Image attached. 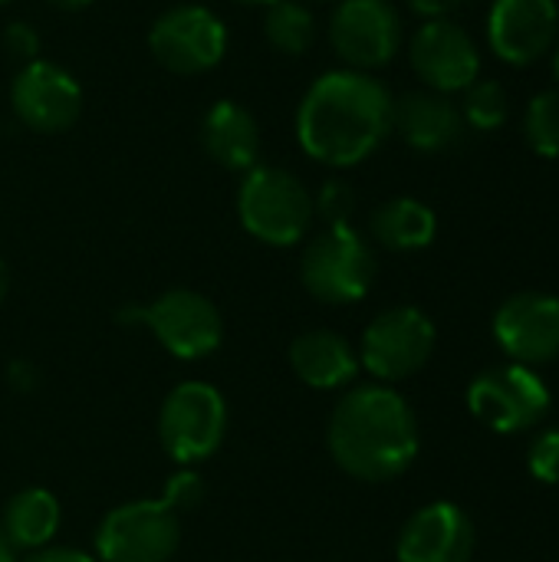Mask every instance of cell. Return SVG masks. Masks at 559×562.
<instances>
[{
  "label": "cell",
  "instance_id": "6da1fadb",
  "mask_svg": "<svg viewBox=\"0 0 559 562\" xmlns=\"http://www.w3.org/2000/svg\"><path fill=\"white\" fill-rule=\"evenodd\" d=\"M395 125V95L359 69L323 72L297 105L300 148L329 168H353L379 151Z\"/></svg>",
  "mask_w": 559,
  "mask_h": 562
},
{
  "label": "cell",
  "instance_id": "7a4b0ae2",
  "mask_svg": "<svg viewBox=\"0 0 559 562\" xmlns=\"http://www.w3.org/2000/svg\"><path fill=\"white\" fill-rule=\"evenodd\" d=\"M326 445L333 461L356 481L385 484L402 477L418 458V418L389 385L349 389L333 408Z\"/></svg>",
  "mask_w": 559,
  "mask_h": 562
},
{
  "label": "cell",
  "instance_id": "3957f363",
  "mask_svg": "<svg viewBox=\"0 0 559 562\" xmlns=\"http://www.w3.org/2000/svg\"><path fill=\"white\" fill-rule=\"evenodd\" d=\"M237 217L244 231L267 247H293L306 237L316 207L306 184L277 165H254L244 171L237 191Z\"/></svg>",
  "mask_w": 559,
  "mask_h": 562
},
{
  "label": "cell",
  "instance_id": "277c9868",
  "mask_svg": "<svg viewBox=\"0 0 559 562\" xmlns=\"http://www.w3.org/2000/svg\"><path fill=\"white\" fill-rule=\"evenodd\" d=\"M376 254L353 224L323 227L303 250L300 277L313 300L346 306L366 300L376 283Z\"/></svg>",
  "mask_w": 559,
  "mask_h": 562
},
{
  "label": "cell",
  "instance_id": "5b68a950",
  "mask_svg": "<svg viewBox=\"0 0 559 562\" xmlns=\"http://www.w3.org/2000/svg\"><path fill=\"white\" fill-rule=\"evenodd\" d=\"M122 323H142L175 359L198 362L211 352H217L224 339V323L217 306L194 293V290H165L148 306H128L119 316Z\"/></svg>",
  "mask_w": 559,
  "mask_h": 562
},
{
  "label": "cell",
  "instance_id": "8992f818",
  "mask_svg": "<svg viewBox=\"0 0 559 562\" xmlns=\"http://www.w3.org/2000/svg\"><path fill=\"white\" fill-rule=\"evenodd\" d=\"M227 435V405L214 385L181 382L168 392L158 415V441L181 468L214 458Z\"/></svg>",
  "mask_w": 559,
  "mask_h": 562
},
{
  "label": "cell",
  "instance_id": "52a82bcc",
  "mask_svg": "<svg viewBox=\"0 0 559 562\" xmlns=\"http://www.w3.org/2000/svg\"><path fill=\"white\" fill-rule=\"evenodd\" d=\"M550 389L537 375V369L527 366H494L484 369L471 385H468V408L471 415L497 431V435H517V431H534L550 412Z\"/></svg>",
  "mask_w": 559,
  "mask_h": 562
},
{
  "label": "cell",
  "instance_id": "ba28073f",
  "mask_svg": "<svg viewBox=\"0 0 559 562\" xmlns=\"http://www.w3.org/2000/svg\"><path fill=\"white\" fill-rule=\"evenodd\" d=\"M435 339V323L418 306H392L366 326L359 366L382 385L405 382L428 366Z\"/></svg>",
  "mask_w": 559,
  "mask_h": 562
},
{
  "label": "cell",
  "instance_id": "9c48e42d",
  "mask_svg": "<svg viewBox=\"0 0 559 562\" xmlns=\"http://www.w3.org/2000/svg\"><path fill=\"white\" fill-rule=\"evenodd\" d=\"M178 543L181 520L165 497L122 504L96 530V553L102 562H168Z\"/></svg>",
  "mask_w": 559,
  "mask_h": 562
},
{
  "label": "cell",
  "instance_id": "30bf717a",
  "mask_svg": "<svg viewBox=\"0 0 559 562\" xmlns=\"http://www.w3.org/2000/svg\"><path fill=\"white\" fill-rule=\"evenodd\" d=\"M148 49L168 72L198 76L224 59L227 26L201 3H178L152 23Z\"/></svg>",
  "mask_w": 559,
  "mask_h": 562
},
{
  "label": "cell",
  "instance_id": "8fae6325",
  "mask_svg": "<svg viewBox=\"0 0 559 562\" xmlns=\"http://www.w3.org/2000/svg\"><path fill=\"white\" fill-rule=\"evenodd\" d=\"M405 40L402 13L392 0H339L329 20V43L346 69L372 72L389 66Z\"/></svg>",
  "mask_w": 559,
  "mask_h": 562
},
{
  "label": "cell",
  "instance_id": "7c38bea8",
  "mask_svg": "<svg viewBox=\"0 0 559 562\" xmlns=\"http://www.w3.org/2000/svg\"><path fill=\"white\" fill-rule=\"evenodd\" d=\"M409 59L425 89L441 95L465 92L481 76V49L451 16L425 20L412 36Z\"/></svg>",
  "mask_w": 559,
  "mask_h": 562
},
{
  "label": "cell",
  "instance_id": "4fadbf2b",
  "mask_svg": "<svg viewBox=\"0 0 559 562\" xmlns=\"http://www.w3.org/2000/svg\"><path fill=\"white\" fill-rule=\"evenodd\" d=\"M10 105L26 128L53 135L76 125L82 112V89L59 63L30 59L10 82Z\"/></svg>",
  "mask_w": 559,
  "mask_h": 562
},
{
  "label": "cell",
  "instance_id": "5bb4252c",
  "mask_svg": "<svg viewBox=\"0 0 559 562\" xmlns=\"http://www.w3.org/2000/svg\"><path fill=\"white\" fill-rule=\"evenodd\" d=\"M494 339L511 362L540 369L559 359V296L524 290L494 313Z\"/></svg>",
  "mask_w": 559,
  "mask_h": 562
},
{
  "label": "cell",
  "instance_id": "9a60e30c",
  "mask_svg": "<svg viewBox=\"0 0 559 562\" xmlns=\"http://www.w3.org/2000/svg\"><path fill=\"white\" fill-rule=\"evenodd\" d=\"M557 36V0H491L488 43L507 66H534L554 53Z\"/></svg>",
  "mask_w": 559,
  "mask_h": 562
},
{
  "label": "cell",
  "instance_id": "2e32d148",
  "mask_svg": "<svg viewBox=\"0 0 559 562\" xmlns=\"http://www.w3.org/2000/svg\"><path fill=\"white\" fill-rule=\"evenodd\" d=\"M474 547L478 533L471 517L451 501H435L409 517L395 557L399 562H471Z\"/></svg>",
  "mask_w": 559,
  "mask_h": 562
},
{
  "label": "cell",
  "instance_id": "e0dca14e",
  "mask_svg": "<svg viewBox=\"0 0 559 562\" xmlns=\"http://www.w3.org/2000/svg\"><path fill=\"white\" fill-rule=\"evenodd\" d=\"M290 366L297 379L310 389L333 392L353 385L359 375V352L353 342L333 329H310L290 342Z\"/></svg>",
  "mask_w": 559,
  "mask_h": 562
},
{
  "label": "cell",
  "instance_id": "ac0fdd59",
  "mask_svg": "<svg viewBox=\"0 0 559 562\" xmlns=\"http://www.w3.org/2000/svg\"><path fill=\"white\" fill-rule=\"evenodd\" d=\"M461 128H465V115L451 102V95L418 89V92H405L402 99H395L392 132H399L418 151H441L455 145Z\"/></svg>",
  "mask_w": 559,
  "mask_h": 562
},
{
  "label": "cell",
  "instance_id": "d6986e66",
  "mask_svg": "<svg viewBox=\"0 0 559 562\" xmlns=\"http://www.w3.org/2000/svg\"><path fill=\"white\" fill-rule=\"evenodd\" d=\"M204 151L227 171H250L260 158V125L234 99L214 102L201 119Z\"/></svg>",
  "mask_w": 559,
  "mask_h": 562
},
{
  "label": "cell",
  "instance_id": "ffe728a7",
  "mask_svg": "<svg viewBox=\"0 0 559 562\" xmlns=\"http://www.w3.org/2000/svg\"><path fill=\"white\" fill-rule=\"evenodd\" d=\"M369 231H372L376 244H382L385 250L415 254V250H425L435 240L438 217L418 198H392V201H385V204H379L372 211Z\"/></svg>",
  "mask_w": 559,
  "mask_h": 562
},
{
  "label": "cell",
  "instance_id": "44dd1931",
  "mask_svg": "<svg viewBox=\"0 0 559 562\" xmlns=\"http://www.w3.org/2000/svg\"><path fill=\"white\" fill-rule=\"evenodd\" d=\"M0 527L7 540L13 543V550L36 553L49 547V540L59 530V501L43 487H26L10 497Z\"/></svg>",
  "mask_w": 559,
  "mask_h": 562
},
{
  "label": "cell",
  "instance_id": "7402d4cb",
  "mask_svg": "<svg viewBox=\"0 0 559 562\" xmlns=\"http://www.w3.org/2000/svg\"><path fill=\"white\" fill-rule=\"evenodd\" d=\"M264 36L283 56H303L316 43V16L303 0H273L264 13Z\"/></svg>",
  "mask_w": 559,
  "mask_h": 562
},
{
  "label": "cell",
  "instance_id": "603a6c76",
  "mask_svg": "<svg viewBox=\"0 0 559 562\" xmlns=\"http://www.w3.org/2000/svg\"><path fill=\"white\" fill-rule=\"evenodd\" d=\"M461 115L471 128L478 132H494L507 122L511 115V99L504 92V86L497 79H474L465 89V105Z\"/></svg>",
  "mask_w": 559,
  "mask_h": 562
},
{
  "label": "cell",
  "instance_id": "cb8c5ba5",
  "mask_svg": "<svg viewBox=\"0 0 559 562\" xmlns=\"http://www.w3.org/2000/svg\"><path fill=\"white\" fill-rule=\"evenodd\" d=\"M524 135L534 155L559 158V89H544L524 112Z\"/></svg>",
  "mask_w": 559,
  "mask_h": 562
},
{
  "label": "cell",
  "instance_id": "d4e9b609",
  "mask_svg": "<svg viewBox=\"0 0 559 562\" xmlns=\"http://www.w3.org/2000/svg\"><path fill=\"white\" fill-rule=\"evenodd\" d=\"M527 468L540 484H559V428H544L527 448Z\"/></svg>",
  "mask_w": 559,
  "mask_h": 562
},
{
  "label": "cell",
  "instance_id": "484cf974",
  "mask_svg": "<svg viewBox=\"0 0 559 562\" xmlns=\"http://www.w3.org/2000/svg\"><path fill=\"white\" fill-rule=\"evenodd\" d=\"M313 207L326 221V227L329 224H349V214L356 207V194H353V188L346 181H336L333 178V181H326L320 188V194L313 198Z\"/></svg>",
  "mask_w": 559,
  "mask_h": 562
},
{
  "label": "cell",
  "instance_id": "4316f807",
  "mask_svg": "<svg viewBox=\"0 0 559 562\" xmlns=\"http://www.w3.org/2000/svg\"><path fill=\"white\" fill-rule=\"evenodd\" d=\"M165 501L181 514V510H194L201 501H204V481L191 471V468H185V471H178L175 477H171V484H168V491H165Z\"/></svg>",
  "mask_w": 559,
  "mask_h": 562
},
{
  "label": "cell",
  "instance_id": "83f0119b",
  "mask_svg": "<svg viewBox=\"0 0 559 562\" xmlns=\"http://www.w3.org/2000/svg\"><path fill=\"white\" fill-rule=\"evenodd\" d=\"M3 46L10 49V56H16V59H23V63L40 59V56H36V53H40V33H36L30 23H23V20H13V23L3 30Z\"/></svg>",
  "mask_w": 559,
  "mask_h": 562
},
{
  "label": "cell",
  "instance_id": "f1b7e54d",
  "mask_svg": "<svg viewBox=\"0 0 559 562\" xmlns=\"http://www.w3.org/2000/svg\"><path fill=\"white\" fill-rule=\"evenodd\" d=\"M461 3H468V0H409V7L418 13V16H425V20H441V16H451Z\"/></svg>",
  "mask_w": 559,
  "mask_h": 562
},
{
  "label": "cell",
  "instance_id": "f546056e",
  "mask_svg": "<svg viewBox=\"0 0 559 562\" xmlns=\"http://www.w3.org/2000/svg\"><path fill=\"white\" fill-rule=\"evenodd\" d=\"M26 562H96L89 553L72 550V547H43L36 553H30Z\"/></svg>",
  "mask_w": 559,
  "mask_h": 562
},
{
  "label": "cell",
  "instance_id": "4dcf8cb0",
  "mask_svg": "<svg viewBox=\"0 0 559 562\" xmlns=\"http://www.w3.org/2000/svg\"><path fill=\"white\" fill-rule=\"evenodd\" d=\"M0 562H16V550H13V543L7 540L3 527H0Z\"/></svg>",
  "mask_w": 559,
  "mask_h": 562
},
{
  "label": "cell",
  "instance_id": "1f68e13d",
  "mask_svg": "<svg viewBox=\"0 0 559 562\" xmlns=\"http://www.w3.org/2000/svg\"><path fill=\"white\" fill-rule=\"evenodd\" d=\"M49 7H56V10H82V7H89L92 0H46Z\"/></svg>",
  "mask_w": 559,
  "mask_h": 562
},
{
  "label": "cell",
  "instance_id": "d6a6232c",
  "mask_svg": "<svg viewBox=\"0 0 559 562\" xmlns=\"http://www.w3.org/2000/svg\"><path fill=\"white\" fill-rule=\"evenodd\" d=\"M7 290H10V273H7V263L0 260V303L7 300Z\"/></svg>",
  "mask_w": 559,
  "mask_h": 562
},
{
  "label": "cell",
  "instance_id": "836d02e7",
  "mask_svg": "<svg viewBox=\"0 0 559 562\" xmlns=\"http://www.w3.org/2000/svg\"><path fill=\"white\" fill-rule=\"evenodd\" d=\"M554 76H557V86H559V40H557V46H554Z\"/></svg>",
  "mask_w": 559,
  "mask_h": 562
},
{
  "label": "cell",
  "instance_id": "e575fe53",
  "mask_svg": "<svg viewBox=\"0 0 559 562\" xmlns=\"http://www.w3.org/2000/svg\"><path fill=\"white\" fill-rule=\"evenodd\" d=\"M241 3H260V7H270L273 0H241Z\"/></svg>",
  "mask_w": 559,
  "mask_h": 562
},
{
  "label": "cell",
  "instance_id": "d590c367",
  "mask_svg": "<svg viewBox=\"0 0 559 562\" xmlns=\"http://www.w3.org/2000/svg\"><path fill=\"white\" fill-rule=\"evenodd\" d=\"M313 3H339V0H313Z\"/></svg>",
  "mask_w": 559,
  "mask_h": 562
},
{
  "label": "cell",
  "instance_id": "8d00e7d4",
  "mask_svg": "<svg viewBox=\"0 0 559 562\" xmlns=\"http://www.w3.org/2000/svg\"><path fill=\"white\" fill-rule=\"evenodd\" d=\"M3 3H10V0H0V7H3Z\"/></svg>",
  "mask_w": 559,
  "mask_h": 562
},
{
  "label": "cell",
  "instance_id": "74e56055",
  "mask_svg": "<svg viewBox=\"0 0 559 562\" xmlns=\"http://www.w3.org/2000/svg\"><path fill=\"white\" fill-rule=\"evenodd\" d=\"M468 3H471V0H468Z\"/></svg>",
  "mask_w": 559,
  "mask_h": 562
}]
</instances>
